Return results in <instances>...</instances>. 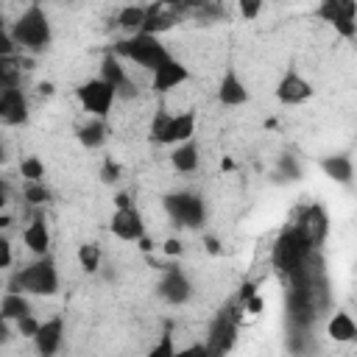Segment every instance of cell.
Segmentation results:
<instances>
[{"mask_svg":"<svg viewBox=\"0 0 357 357\" xmlns=\"http://www.w3.org/2000/svg\"><path fill=\"white\" fill-rule=\"evenodd\" d=\"M262 3L265 0H237V11L243 20H257L262 11Z\"/></svg>","mask_w":357,"mask_h":357,"instance_id":"cell-30","label":"cell"},{"mask_svg":"<svg viewBox=\"0 0 357 357\" xmlns=\"http://www.w3.org/2000/svg\"><path fill=\"white\" fill-rule=\"evenodd\" d=\"M195 114L192 112H181V114H167V112H156L148 128V139L156 145H181L187 139H195Z\"/></svg>","mask_w":357,"mask_h":357,"instance_id":"cell-5","label":"cell"},{"mask_svg":"<svg viewBox=\"0 0 357 357\" xmlns=\"http://www.w3.org/2000/svg\"><path fill=\"white\" fill-rule=\"evenodd\" d=\"M312 251H315V245L307 240V234L293 223V226H287L279 237H276V243H273V268L282 273V276H287V279H293V276H298L310 262H312Z\"/></svg>","mask_w":357,"mask_h":357,"instance_id":"cell-1","label":"cell"},{"mask_svg":"<svg viewBox=\"0 0 357 357\" xmlns=\"http://www.w3.org/2000/svg\"><path fill=\"white\" fill-rule=\"evenodd\" d=\"M117 25H120V31H126L128 36L139 33L142 25H145V6H126V8H120Z\"/></svg>","mask_w":357,"mask_h":357,"instance_id":"cell-26","label":"cell"},{"mask_svg":"<svg viewBox=\"0 0 357 357\" xmlns=\"http://www.w3.org/2000/svg\"><path fill=\"white\" fill-rule=\"evenodd\" d=\"M100 262H103V251H100L98 243H81L78 245V265H81V271L98 273L100 271Z\"/></svg>","mask_w":357,"mask_h":357,"instance_id":"cell-27","label":"cell"},{"mask_svg":"<svg viewBox=\"0 0 357 357\" xmlns=\"http://www.w3.org/2000/svg\"><path fill=\"white\" fill-rule=\"evenodd\" d=\"M75 95H78V103L84 106L86 114H92V117H103V120H106L120 92H117L109 81H103V78L98 75V78H89V81L78 84Z\"/></svg>","mask_w":357,"mask_h":357,"instance_id":"cell-8","label":"cell"},{"mask_svg":"<svg viewBox=\"0 0 357 357\" xmlns=\"http://www.w3.org/2000/svg\"><path fill=\"white\" fill-rule=\"evenodd\" d=\"M11 39L17 42L20 50L25 53H45L53 42V28H50V17L42 6H28L17 20L14 25L8 28Z\"/></svg>","mask_w":357,"mask_h":357,"instance_id":"cell-2","label":"cell"},{"mask_svg":"<svg viewBox=\"0 0 357 357\" xmlns=\"http://www.w3.org/2000/svg\"><path fill=\"white\" fill-rule=\"evenodd\" d=\"M184 81H190V70L184 61H178L176 56L165 59L153 73H151V89L153 92H170L176 86H181Z\"/></svg>","mask_w":357,"mask_h":357,"instance_id":"cell-11","label":"cell"},{"mask_svg":"<svg viewBox=\"0 0 357 357\" xmlns=\"http://www.w3.org/2000/svg\"><path fill=\"white\" fill-rule=\"evenodd\" d=\"M312 95H315L312 84H310L301 73H296V70H287V73L279 78V84H276V100H279L282 106H301V103H307Z\"/></svg>","mask_w":357,"mask_h":357,"instance_id":"cell-10","label":"cell"},{"mask_svg":"<svg viewBox=\"0 0 357 357\" xmlns=\"http://www.w3.org/2000/svg\"><path fill=\"white\" fill-rule=\"evenodd\" d=\"M165 212L170 215V220L176 226H190L198 229L206 220V204L201 195L178 190V192H167L165 195Z\"/></svg>","mask_w":357,"mask_h":357,"instance_id":"cell-7","label":"cell"},{"mask_svg":"<svg viewBox=\"0 0 357 357\" xmlns=\"http://www.w3.org/2000/svg\"><path fill=\"white\" fill-rule=\"evenodd\" d=\"M234 335H237V315H231L229 310L220 312L215 321H212V329H209V354H223L231 349L234 343Z\"/></svg>","mask_w":357,"mask_h":357,"instance_id":"cell-14","label":"cell"},{"mask_svg":"<svg viewBox=\"0 0 357 357\" xmlns=\"http://www.w3.org/2000/svg\"><path fill=\"white\" fill-rule=\"evenodd\" d=\"M176 25V14H173V8L170 6H162V3H151V6H145V25H142V31L139 33H153V36H159V33H165V31H170Z\"/></svg>","mask_w":357,"mask_h":357,"instance_id":"cell-18","label":"cell"},{"mask_svg":"<svg viewBox=\"0 0 357 357\" xmlns=\"http://www.w3.org/2000/svg\"><path fill=\"white\" fill-rule=\"evenodd\" d=\"M312 14L340 39H357V0H318Z\"/></svg>","mask_w":357,"mask_h":357,"instance_id":"cell-6","label":"cell"},{"mask_svg":"<svg viewBox=\"0 0 357 357\" xmlns=\"http://www.w3.org/2000/svg\"><path fill=\"white\" fill-rule=\"evenodd\" d=\"M100 78L109 81L120 95H134V92H137V89H131V81H128V75H126V70H123L117 53L103 56V61H100Z\"/></svg>","mask_w":357,"mask_h":357,"instance_id":"cell-20","label":"cell"},{"mask_svg":"<svg viewBox=\"0 0 357 357\" xmlns=\"http://www.w3.org/2000/svg\"><path fill=\"white\" fill-rule=\"evenodd\" d=\"M39 324H42V321H36L33 315H25V318H20V321H17V329H20V335H25V337H31V340H33V335L39 332Z\"/></svg>","mask_w":357,"mask_h":357,"instance_id":"cell-33","label":"cell"},{"mask_svg":"<svg viewBox=\"0 0 357 357\" xmlns=\"http://www.w3.org/2000/svg\"><path fill=\"white\" fill-rule=\"evenodd\" d=\"M131 204V198H128V192H120L117 198H114V206H128Z\"/></svg>","mask_w":357,"mask_h":357,"instance_id":"cell-36","label":"cell"},{"mask_svg":"<svg viewBox=\"0 0 357 357\" xmlns=\"http://www.w3.org/2000/svg\"><path fill=\"white\" fill-rule=\"evenodd\" d=\"M117 178H120V165L112 162V159H103V165H100V181L103 184H114Z\"/></svg>","mask_w":357,"mask_h":357,"instance_id":"cell-32","label":"cell"},{"mask_svg":"<svg viewBox=\"0 0 357 357\" xmlns=\"http://www.w3.org/2000/svg\"><path fill=\"white\" fill-rule=\"evenodd\" d=\"M31 315V301H28V293L22 290H6L3 293V301H0V318L8 324V321H20Z\"/></svg>","mask_w":357,"mask_h":357,"instance_id":"cell-21","label":"cell"},{"mask_svg":"<svg viewBox=\"0 0 357 357\" xmlns=\"http://www.w3.org/2000/svg\"><path fill=\"white\" fill-rule=\"evenodd\" d=\"M11 259H14L11 257V243L3 237L0 240V268H11Z\"/></svg>","mask_w":357,"mask_h":357,"instance_id":"cell-34","label":"cell"},{"mask_svg":"<svg viewBox=\"0 0 357 357\" xmlns=\"http://www.w3.org/2000/svg\"><path fill=\"white\" fill-rule=\"evenodd\" d=\"M148 354H151V357H173V354H176V349H173V335H170V332H165V335H162V340H159Z\"/></svg>","mask_w":357,"mask_h":357,"instance_id":"cell-31","label":"cell"},{"mask_svg":"<svg viewBox=\"0 0 357 357\" xmlns=\"http://www.w3.org/2000/svg\"><path fill=\"white\" fill-rule=\"evenodd\" d=\"M109 226H112V234L117 240H126V243H139L145 237V220H142V215L134 204L114 206V215H112Z\"/></svg>","mask_w":357,"mask_h":357,"instance_id":"cell-9","label":"cell"},{"mask_svg":"<svg viewBox=\"0 0 357 357\" xmlns=\"http://www.w3.org/2000/svg\"><path fill=\"white\" fill-rule=\"evenodd\" d=\"M159 296L167 304H184L192 296V284H190L187 273L181 268H165V273L159 279Z\"/></svg>","mask_w":357,"mask_h":357,"instance_id":"cell-12","label":"cell"},{"mask_svg":"<svg viewBox=\"0 0 357 357\" xmlns=\"http://www.w3.org/2000/svg\"><path fill=\"white\" fill-rule=\"evenodd\" d=\"M326 335H329L335 343H351V340H357V321H354L349 312L337 310V312L329 318V324H326Z\"/></svg>","mask_w":357,"mask_h":357,"instance_id":"cell-22","label":"cell"},{"mask_svg":"<svg viewBox=\"0 0 357 357\" xmlns=\"http://www.w3.org/2000/svg\"><path fill=\"white\" fill-rule=\"evenodd\" d=\"M8 290H22L28 296H56L59 293V271L50 254L36 257L31 265L14 273Z\"/></svg>","mask_w":357,"mask_h":357,"instance_id":"cell-3","label":"cell"},{"mask_svg":"<svg viewBox=\"0 0 357 357\" xmlns=\"http://www.w3.org/2000/svg\"><path fill=\"white\" fill-rule=\"evenodd\" d=\"M22 243L28 245V251H31L33 257H45V254H50V231H47V223H45L42 215H36V218L25 226V231H22Z\"/></svg>","mask_w":357,"mask_h":357,"instance_id":"cell-19","label":"cell"},{"mask_svg":"<svg viewBox=\"0 0 357 357\" xmlns=\"http://www.w3.org/2000/svg\"><path fill=\"white\" fill-rule=\"evenodd\" d=\"M248 98H251V92H248L245 81L237 75L234 67H226V73L220 75V84H218V100L223 106H243V103H248Z\"/></svg>","mask_w":357,"mask_h":357,"instance_id":"cell-15","label":"cell"},{"mask_svg":"<svg viewBox=\"0 0 357 357\" xmlns=\"http://www.w3.org/2000/svg\"><path fill=\"white\" fill-rule=\"evenodd\" d=\"M184 248H181V240H176V237H170L167 243H165V254H170V257H176V254H181Z\"/></svg>","mask_w":357,"mask_h":357,"instance_id":"cell-35","label":"cell"},{"mask_svg":"<svg viewBox=\"0 0 357 357\" xmlns=\"http://www.w3.org/2000/svg\"><path fill=\"white\" fill-rule=\"evenodd\" d=\"M206 248L215 254V251H218V240H215V237H206Z\"/></svg>","mask_w":357,"mask_h":357,"instance_id":"cell-38","label":"cell"},{"mask_svg":"<svg viewBox=\"0 0 357 357\" xmlns=\"http://www.w3.org/2000/svg\"><path fill=\"white\" fill-rule=\"evenodd\" d=\"M296 226L307 234V240L318 248L321 243H324V237H326V212L318 206V204H312V206H307L304 212H301V218L296 220Z\"/></svg>","mask_w":357,"mask_h":357,"instance_id":"cell-17","label":"cell"},{"mask_svg":"<svg viewBox=\"0 0 357 357\" xmlns=\"http://www.w3.org/2000/svg\"><path fill=\"white\" fill-rule=\"evenodd\" d=\"M156 3H162V6H170V8H181V6H184V0H156Z\"/></svg>","mask_w":357,"mask_h":357,"instance_id":"cell-37","label":"cell"},{"mask_svg":"<svg viewBox=\"0 0 357 357\" xmlns=\"http://www.w3.org/2000/svg\"><path fill=\"white\" fill-rule=\"evenodd\" d=\"M201 151H198V142L195 139H187V142H181V145H173V151H170V165H173V170H178V173H192L195 167H198V156Z\"/></svg>","mask_w":357,"mask_h":357,"instance_id":"cell-23","label":"cell"},{"mask_svg":"<svg viewBox=\"0 0 357 357\" xmlns=\"http://www.w3.org/2000/svg\"><path fill=\"white\" fill-rule=\"evenodd\" d=\"M20 176L25 181H42L45 178V162L39 156H25L20 162Z\"/></svg>","mask_w":357,"mask_h":357,"instance_id":"cell-29","label":"cell"},{"mask_svg":"<svg viewBox=\"0 0 357 357\" xmlns=\"http://www.w3.org/2000/svg\"><path fill=\"white\" fill-rule=\"evenodd\" d=\"M22 198H25V204H31V206H42V204L50 201V190L45 187V181H25Z\"/></svg>","mask_w":357,"mask_h":357,"instance_id":"cell-28","label":"cell"},{"mask_svg":"<svg viewBox=\"0 0 357 357\" xmlns=\"http://www.w3.org/2000/svg\"><path fill=\"white\" fill-rule=\"evenodd\" d=\"M114 53L117 56H123V59H128V61H134V64H139V67H145V70H156L165 59H170L173 53L159 42V36H153V33H134V36H126V39H120L117 45H114Z\"/></svg>","mask_w":357,"mask_h":357,"instance_id":"cell-4","label":"cell"},{"mask_svg":"<svg viewBox=\"0 0 357 357\" xmlns=\"http://www.w3.org/2000/svg\"><path fill=\"white\" fill-rule=\"evenodd\" d=\"M61 340H64V321L56 315V318H47L39 324V332L33 335V343H36V351L50 357L61 349Z\"/></svg>","mask_w":357,"mask_h":357,"instance_id":"cell-16","label":"cell"},{"mask_svg":"<svg viewBox=\"0 0 357 357\" xmlns=\"http://www.w3.org/2000/svg\"><path fill=\"white\" fill-rule=\"evenodd\" d=\"M75 134H78V142L84 148H100L106 142V123H103V117H92L89 114V120L81 123Z\"/></svg>","mask_w":357,"mask_h":357,"instance_id":"cell-25","label":"cell"},{"mask_svg":"<svg viewBox=\"0 0 357 357\" xmlns=\"http://www.w3.org/2000/svg\"><path fill=\"white\" fill-rule=\"evenodd\" d=\"M321 170L326 173V178L337 181V184H349L351 176H354V165L346 153H332V156H324L321 159Z\"/></svg>","mask_w":357,"mask_h":357,"instance_id":"cell-24","label":"cell"},{"mask_svg":"<svg viewBox=\"0 0 357 357\" xmlns=\"http://www.w3.org/2000/svg\"><path fill=\"white\" fill-rule=\"evenodd\" d=\"M0 120L6 126H22L28 120V98L20 86H3L0 92Z\"/></svg>","mask_w":357,"mask_h":357,"instance_id":"cell-13","label":"cell"}]
</instances>
